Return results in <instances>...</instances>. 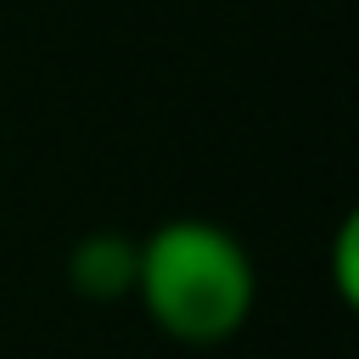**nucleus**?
<instances>
[{
    "instance_id": "7ed1b4c3",
    "label": "nucleus",
    "mask_w": 359,
    "mask_h": 359,
    "mask_svg": "<svg viewBox=\"0 0 359 359\" xmlns=\"http://www.w3.org/2000/svg\"><path fill=\"white\" fill-rule=\"evenodd\" d=\"M331 292L342 309L359 303V219L353 213H342L337 236H331Z\"/></svg>"
},
{
    "instance_id": "f03ea898",
    "label": "nucleus",
    "mask_w": 359,
    "mask_h": 359,
    "mask_svg": "<svg viewBox=\"0 0 359 359\" xmlns=\"http://www.w3.org/2000/svg\"><path fill=\"white\" fill-rule=\"evenodd\" d=\"M135 264H140V236H129V230H84L67 247L62 275H67V292L79 303L112 309V303L135 297Z\"/></svg>"
},
{
    "instance_id": "f257e3e1",
    "label": "nucleus",
    "mask_w": 359,
    "mask_h": 359,
    "mask_svg": "<svg viewBox=\"0 0 359 359\" xmlns=\"http://www.w3.org/2000/svg\"><path fill=\"white\" fill-rule=\"evenodd\" d=\"M135 303L180 348H224L258 309V269L247 241L202 213L163 219L140 236Z\"/></svg>"
}]
</instances>
